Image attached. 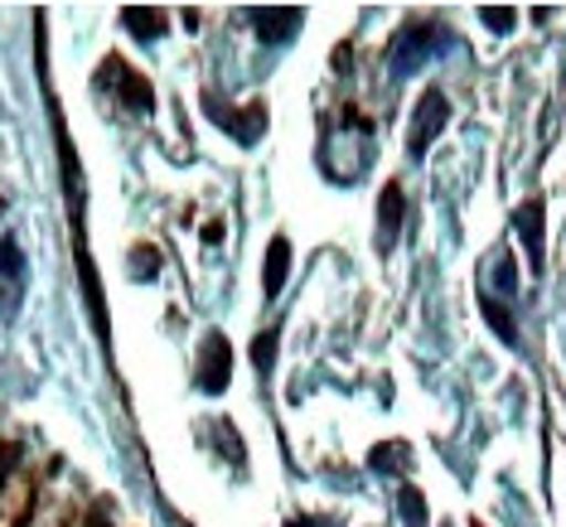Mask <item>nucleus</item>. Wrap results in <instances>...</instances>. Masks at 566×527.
Here are the masks:
<instances>
[{"label": "nucleus", "instance_id": "obj_1", "mask_svg": "<svg viewBox=\"0 0 566 527\" xmlns=\"http://www.w3.org/2000/svg\"><path fill=\"white\" fill-rule=\"evenodd\" d=\"M446 44H450V34L436 20H411V24H402V34H397L392 49H388V73L392 78H411V73H417L431 54H441Z\"/></svg>", "mask_w": 566, "mask_h": 527}, {"label": "nucleus", "instance_id": "obj_2", "mask_svg": "<svg viewBox=\"0 0 566 527\" xmlns=\"http://www.w3.org/2000/svg\"><path fill=\"white\" fill-rule=\"evenodd\" d=\"M446 122H450V102L441 87H427L417 102V112H411V126H407V156L411 160H427V150H431V140L446 131Z\"/></svg>", "mask_w": 566, "mask_h": 527}, {"label": "nucleus", "instance_id": "obj_3", "mask_svg": "<svg viewBox=\"0 0 566 527\" xmlns=\"http://www.w3.org/2000/svg\"><path fill=\"white\" fill-rule=\"evenodd\" d=\"M24 276H30V266H24V247L6 233V238H0V319H15L20 315Z\"/></svg>", "mask_w": 566, "mask_h": 527}, {"label": "nucleus", "instance_id": "obj_4", "mask_svg": "<svg viewBox=\"0 0 566 527\" xmlns=\"http://www.w3.org/2000/svg\"><path fill=\"white\" fill-rule=\"evenodd\" d=\"M513 233H518L523 252H527V266L543 272L547 266V209H543V199L518 203V213H513Z\"/></svg>", "mask_w": 566, "mask_h": 527}, {"label": "nucleus", "instance_id": "obj_5", "mask_svg": "<svg viewBox=\"0 0 566 527\" xmlns=\"http://www.w3.org/2000/svg\"><path fill=\"white\" fill-rule=\"evenodd\" d=\"M97 78H102V87H117V97H122L132 112H140V117H146V112L156 107V93H150V83L140 78L136 68H126L122 59H107V63H102Z\"/></svg>", "mask_w": 566, "mask_h": 527}, {"label": "nucleus", "instance_id": "obj_6", "mask_svg": "<svg viewBox=\"0 0 566 527\" xmlns=\"http://www.w3.org/2000/svg\"><path fill=\"white\" fill-rule=\"evenodd\" d=\"M301 20H305V10H295V6H252L248 10V24H252V34L262 44H286V40H295Z\"/></svg>", "mask_w": 566, "mask_h": 527}, {"label": "nucleus", "instance_id": "obj_7", "mask_svg": "<svg viewBox=\"0 0 566 527\" xmlns=\"http://www.w3.org/2000/svg\"><path fill=\"white\" fill-rule=\"evenodd\" d=\"M228 382H233V344L223 334H209V344L199 354V388L218 397V392H228Z\"/></svg>", "mask_w": 566, "mask_h": 527}, {"label": "nucleus", "instance_id": "obj_8", "mask_svg": "<svg viewBox=\"0 0 566 527\" xmlns=\"http://www.w3.org/2000/svg\"><path fill=\"white\" fill-rule=\"evenodd\" d=\"M203 107H209V117H213L218 126H223V131L233 136V140H242V146H252V140L262 136V126H266V112H262V107L238 112V107H223V102H218V97H209V102H203Z\"/></svg>", "mask_w": 566, "mask_h": 527}, {"label": "nucleus", "instance_id": "obj_9", "mask_svg": "<svg viewBox=\"0 0 566 527\" xmlns=\"http://www.w3.org/2000/svg\"><path fill=\"white\" fill-rule=\"evenodd\" d=\"M402 218H407V194H402V185H392L382 189V199H378V242H382V252L392 247V238H397V228H402Z\"/></svg>", "mask_w": 566, "mask_h": 527}, {"label": "nucleus", "instance_id": "obj_10", "mask_svg": "<svg viewBox=\"0 0 566 527\" xmlns=\"http://www.w3.org/2000/svg\"><path fill=\"white\" fill-rule=\"evenodd\" d=\"M286 276H291V242L286 238H272V242H266V266H262L266 301H276L281 286H286Z\"/></svg>", "mask_w": 566, "mask_h": 527}, {"label": "nucleus", "instance_id": "obj_11", "mask_svg": "<svg viewBox=\"0 0 566 527\" xmlns=\"http://www.w3.org/2000/svg\"><path fill=\"white\" fill-rule=\"evenodd\" d=\"M122 24L136 34V40H160L165 30H170V15L165 10H156V6H132V10H122Z\"/></svg>", "mask_w": 566, "mask_h": 527}, {"label": "nucleus", "instance_id": "obj_12", "mask_svg": "<svg viewBox=\"0 0 566 527\" xmlns=\"http://www.w3.org/2000/svg\"><path fill=\"white\" fill-rule=\"evenodd\" d=\"M480 310H484L489 325H494L499 339H504V344H518V329H513V315H509L504 301H494V295H480Z\"/></svg>", "mask_w": 566, "mask_h": 527}, {"label": "nucleus", "instance_id": "obj_13", "mask_svg": "<svg viewBox=\"0 0 566 527\" xmlns=\"http://www.w3.org/2000/svg\"><path fill=\"white\" fill-rule=\"evenodd\" d=\"M407 460H411V450H407L402 441H388V445H378V450H373V455H368V465L378 470V474H388V470L402 474V470H407Z\"/></svg>", "mask_w": 566, "mask_h": 527}, {"label": "nucleus", "instance_id": "obj_14", "mask_svg": "<svg viewBox=\"0 0 566 527\" xmlns=\"http://www.w3.org/2000/svg\"><path fill=\"white\" fill-rule=\"evenodd\" d=\"M397 508H402L407 527H427V498H421L411 484H402V494H397Z\"/></svg>", "mask_w": 566, "mask_h": 527}, {"label": "nucleus", "instance_id": "obj_15", "mask_svg": "<svg viewBox=\"0 0 566 527\" xmlns=\"http://www.w3.org/2000/svg\"><path fill=\"white\" fill-rule=\"evenodd\" d=\"M480 20H484L494 34H509V30H513V20H518V10H513V6H484V10H480Z\"/></svg>", "mask_w": 566, "mask_h": 527}, {"label": "nucleus", "instance_id": "obj_16", "mask_svg": "<svg viewBox=\"0 0 566 527\" xmlns=\"http://www.w3.org/2000/svg\"><path fill=\"white\" fill-rule=\"evenodd\" d=\"M252 358H256V372H272V358H276V329L256 334V344H252Z\"/></svg>", "mask_w": 566, "mask_h": 527}, {"label": "nucleus", "instance_id": "obj_17", "mask_svg": "<svg viewBox=\"0 0 566 527\" xmlns=\"http://www.w3.org/2000/svg\"><path fill=\"white\" fill-rule=\"evenodd\" d=\"M20 465V445L15 441H6L0 445V494H6V484H10V470Z\"/></svg>", "mask_w": 566, "mask_h": 527}, {"label": "nucleus", "instance_id": "obj_18", "mask_svg": "<svg viewBox=\"0 0 566 527\" xmlns=\"http://www.w3.org/2000/svg\"><path fill=\"white\" fill-rule=\"evenodd\" d=\"M156 266H160L156 247H136V256H132V272L136 276H156Z\"/></svg>", "mask_w": 566, "mask_h": 527}, {"label": "nucleus", "instance_id": "obj_19", "mask_svg": "<svg viewBox=\"0 0 566 527\" xmlns=\"http://www.w3.org/2000/svg\"><path fill=\"white\" fill-rule=\"evenodd\" d=\"M494 281H499V291H504V295H518V281H513V256H499Z\"/></svg>", "mask_w": 566, "mask_h": 527}, {"label": "nucleus", "instance_id": "obj_20", "mask_svg": "<svg viewBox=\"0 0 566 527\" xmlns=\"http://www.w3.org/2000/svg\"><path fill=\"white\" fill-rule=\"evenodd\" d=\"M295 527H311V523H295Z\"/></svg>", "mask_w": 566, "mask_h": 527}]
</instances>
